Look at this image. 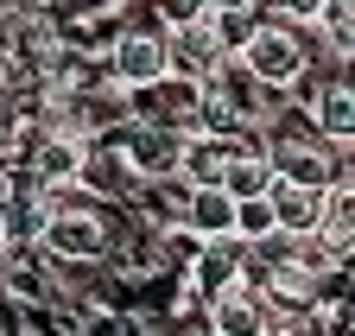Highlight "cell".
Returning <instances> with one entry per match:
<instances>
[{"mask_svg": "<svg viewBox=\"0 0 355 336\" xmlns=\"http://www.w3.org/2000/svg\"><path fill=\"white\" fill-rule=\"evenodd\" d=\"M32 247L44 260H64V267H96V260L114 254V235L102 222V209L64 203V191H51V209H44V229H38Z\"/></svg>", "mask_w": 355, "mask_h": 336, "instance_id": "6da1fadb", "label": "cell"}, {"mask_svg": "<svg viewBox=\"0 0 355 336\" xmlns=\"http://www.w3.org/2000/svg\"><path fill=\"white\" fill-rule=\"evenodd\" d=\"M235 58L248 64V76H254V82H266V89H292V82L304 76V64H311V38H304V26H298V19L260 13L254 38H248Z\"/></svg>", "mask_w": 355, "mask_h": 336, "instance_id": "7a4b0ae2", "label": "cell"}, {"mask_svg": "<svg viewBox=\"0 0 355 336\" xmlns=\"http://www.w3.org/2000/svg\"><path fill=\"white\" fill-rule=\"evenodd\" d=\"M165 76V26H146V19H133V26H114V45H108V82L114 89H146V82Z\"/></svg>", "mask_w": 355, "mask_h": 336, "instance_id": "3957f363", "label": "cell"}, {"mask_svg": "<svg viewBox=\"0 0 355 336\" xmlns=\"http://www.w3.org/2000/svg\"><path fill=\"white\" fill-rule=\"evenodd\" d=\"M203 324L216 336H266L273 330V305H266V292L254 279H235V285H222L216 299H203Z\"/></svg>", "mask_w": 355, "mask_h": 336, "instance_id": "277c9868", "label": "cell"}, {"mask_svg": "<svg viewBox=\"0 0 355 336\" xmlns=\"http://www.w3.org/2000/svg\"><path fill=\"white\" fill-rule=\"evenodd\" d=\"M222 58H229V51L216 45V32H209L203 13L165 26V70H171V76H184V82H209Z\"/></svg>", "mask_w": 355, "mask_h": 336, "instance_id": "5b68a950", "label": "cell"}, {"mask_svg": "<svg viewBox=\"0 0 355 336\" xmlns=\"http://www.w3.org/2000/svg\"><path fill=\"white\" fill-rule=\"evenodd\" d=\"M304 114H311V127H318L324 140L355 146V89H349V64H336V76H324L318 89H311Z\"/></svg>", "mask_w": 355, "mask_h": 336, "instance_id": "8992f818", "label": "cell"}, {"mask_svg": "<svg viewBox=\"0 0 355 336\" xmlns=\"http://www.w3.org/2000/svg\"><path fill=\"white\" fill-rule=\"evenodd\" d=\"M266 203H273V229H286V235H311L324 222V191L318 184L273 178V184H266Z\"/></svg>", "mask_w": 355, "mask_h": 336, "instance_id": "52a82bcc", "label": "cell"}, {"mask_svg": "<svg viewBox=\"0 0 355 336\" xmlns=\"http://www.w3.org/2000/svg\"><path fill=\"white\" fill-rule=\"evenodd\" d=\"M83 146H89V140H76V134H64V127L38 134V146H32V184H38V191H64V184H76Z\"/></svg>", "mask_w": 355, "mask_h": 336, "instance_id": "ba28073f", "label": "cell"}, {"mask_svg": "<svg viewBox=\"0 0 355 336\" xmlns=\"http://www.w3.org/2000/svg\"><path fill=\"white\" fill-rule=\"evenodd\" d=\"M216 184L229 191V197H254L273 184V165H266V146H235L229 159L216 165Z\"/></svg>", "mask_w": 355, "mask_h": 336, "instance_id": "9c48e42d", "label": "cell"}, {"mask_svg": "<svg viewBox=\"0 0 355 336\" xmlns=\"http://www.w3.org/2000/svg\"><path fill=\"white\" fill-rule=\"evenodd\" d=\"M311 26L324 32V51L336 64H349V51H355V0H324V7L311 13Z\"/></svg>", "mask_w": 355, "mask_h": 336, "instance_id": "30bf717a", "label": "cell"}, {"mask_svg": "<svg viewBox=\"0 0 355 336\" xmlns=\"http://www.w3.org/2000/svg\"><path fill=\"white\" fill-rule=\"evenodd\" d=\"M235 235L241 241H266V235H273V203H266V191L235 197Z\"/></svg>", "mask_w": 355, "mask_h": 336, "instance_id": "8fae6325", "label": "cell"}, {"mask_svg": "<svg viewBox=\"0 0 355 336\" xmlns=\"http://www.w3.org/2000/svg\"><path fill=\"white\" fill-rule=\"evenodd\" d=\"M324 0H266V13H279V19H298V26H311V13H318Z\"/></svg>", "mask_w": 355, "mask_h": 336, "instance_id": "7c38bea8", "label": "cell"}]
</instances>
